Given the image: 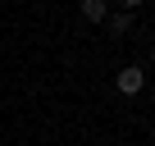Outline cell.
<instances>
[{"mask_svg":"<svg viewBox=\"0 0 155 146\" xmlns=\"http://www.w3.org/2000/svg\"><path fill=\"white\" fill-rule=\"evenodd\" d=\"M114 87H119L123 96H137V91L146 87V68H137V64H128V68H119V73H114Z\"/></svg>","mask_w":155,"mask_h":146,"instance_id":"6da1fadb","label":"cell"},{"mask_svg":"<svg viewBox=\"0 0 155 146\" xmlns=\"http://www.w3.org/2000/svg\"><path fill=\"white\" fill-rule=\"evenodd\" d=\"M78 9H82L87 23H105V18H110V5H105V0H82Z\"/></svg>","mask_w":155,"mask_h":146,"instance_id":"7a4b0ae2","label":"cell"},{"mask_svg":"<svg viewBox=\"0 0 155 146\" xmlns=\"http://www.w3.org/2000/svg\"><path fill=\"white\" fill-rule=\"evenodd\" d=\"M105 28H110L114 37H128V28H132V14H128V9H119V14H110V18H105Z\"/></svg>","mask_w":155,"mask_h":146,"instance_id":"3957f363","label":"cell"},{"mask_svg":"<svg viewBox=\"0 0 155 146\" xmlns=\"http://www.w3.org/2000/svg\"><path fill=\"white\" fill-rule=\"evenodd\" d=\"M119 5H123V9H128V14H132V9H137V5H141V0H119Z\"/></svg>","mask_w":155,"mask_h":146,"instance_id":"277c9868","label":"cell"},{"mask_svg":"<svg viewBox=\"0 0 155 146\" xmlns=\"http://www.w3.org/2000/svg\"><path fill=\"white\" fill-rule=\"evenodd\" d=\"M150 64H155V46H150Z\"/></svg>","mask_w":155,"mask_h":146,"instance_id":"5b68a950","label":"cell"}]
</instances>
